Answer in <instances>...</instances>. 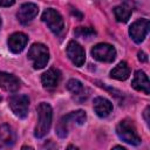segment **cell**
<instances>
[{
	"mask_svg": "<svg viewBox=\"0 0 150 150\" xmlns=\"http://www.w3.org/2000/svg\"><path fill=\"white\" fill-rule=\"evenodd\" d=\"M52 118H53L52 107L46 102L40 103L38 105V122L34 129V136L36 138H42L49 132L52 125Z\"/></svg>",
	"mask_w": 150,
	"mask_h": 150,
	"instance_id": "6da1fadb",
	"label": "cell"
},
{
	"mask_svg": "<svg viewBox=\"0 0 150 150\" xmlns=\"http://www.w3.org/2000/svg\"><path fill=\"white\" fill-rule=\"evenodd\" d=\"M87 120L86 112L83 110H76V111H71L68 115H64L57 127H56V134L59 135V137L64 138L68 135V130L71 125H82Z\"/></svg>",
	"mask_w": 150,
	"mask_h": 150,
	"instance_id": "7a4b0ae2",
	"label": "cell"
},
{
	"mask_svg": "<svg viewBox=\"0 0 150 150\" xmlns=\"http://www.w3.org/2000/svg\"><path fill=\"white\" fill-rule=\"evenodd\" d=\"M116 134L123 142L131 145H139L142 139L137 134L136 127L131 120H122L116 127Z\"/></svg>",
	"mask_w": 150,
	"mask_h": 150,
	"instance_id": "3957f363",
	"label": "cell"
},
{
	"mask_svg": "<svg viewBox=\"0 0 150 150\" xmlns=\"http://www.w3.org/2000/svg\"><path fill=\"white\" fill-rule=\"evenodd\" d=\"M28 59L32 61V64L35 69H42L47 66L49 60L48 48L42 43H34L28 50Z\"/></svg>",
	"mask_w": 150,
	"mask_h": 150,
	"instance_id": "277c9868",
	"label": "cell"
},
{
	"mask_svg": "<svg viewBox=\"0 0 150 150\" xmlns=\"http://www.w3.org/2000/svg\"><path fill=\"white\" fill-rule=\"evenodd\" d=\"M42 21L48 26V28L55 34V35H60L64 28V22L63 19L61 16V14L53 9V8H48L43 12L42 14Z\"/></svg>",
	"mask_w": 150,
	"mask_h": 150,
	"instance_id": "5b68a950",
	"label": "cell"
},
{
	"mask_svg": "<svg viewBox=\"0 0 150 150\" xmlns=\"http://www.w3.org/2000/svg\"><path fill=\"white\" fill-rule=\"evenodd\" d=\"M8 104L14 115L19 118H25L28 115L29 98L26 95H12L8 98Z\"/></svg>",
	"mask_w": 150,
	"mask_h": 150,
	"instance_id": "8992f818",
	"label": "cell"
},
{
	"mask_svg": "<svg viewBox=\"0 0 150 150\" xmlns=\"http://www.w3.org/2000/svg\"><path fill=\"white\" fill-rule=\"evenodd\" d=\"M91 55L97 61L112 62L115 60V57H116V50L109 43H97L91 49Z\"/></svg>",
	"mask_w": 150,
	"mask_h": 150,
	"instance_id": "52a82bcc",
	"label": "cell"
},
{
	"mask_svg": "<svg viewBox=\"0 0 150 150\" xmlns=\"http://www.w3.org/2000/svg\"><path fill=\"white\" fill-rule=\"evenodd\" d=\"M148 32H149V20L148 19H139V20L135 21L129 28V35L136 43H141L145 39Z\"/></svg>",
	"mask_w": 150,
	"mask_h": 150,
	"instance_id": "ba28073f",
	"label": "cell"
},
{
	"mask_svg": "<svg viewBox=\"0 0 150 150\" xmlns=\"http://www.w3.org/2000/svg\"><path fill=\"white\" fill-rule=\"evenodd\" d=\"M66 52H67V56L69 57V60L75 66L81 67L84 63V61H86V53H84V49L82 48V46L79 42H76L74 40L69 41L68 45H67Z\"/></svg>",
	"mask_w": 150,
	"mask_h": 150,
	"instance_id": "9c48e42d",
	"label": "cell"
},
{
	"mask_svg": "<svg viewBox=\"0 0 150 150\" xmlns=\"http://www.w3.org/2000/svg\"><path fill=\"white\" fill-rule=\"evenodd\" d=\"M38 12H39V8L35 4H32V2L23 4L19 8V11L16 13V18L22 25H27L36 16Z\"/></svg>",
	"mask_w": 150,
	"mask_h": 150,
	"instance_id": "30bf717a",
	"label": "cell"
},
{
	"mask_svg": "<svg viewBox=\"0 0 150 150\" xmlns=\"http://www.w3.org/2000/svg\"><path fill=\"white\" fill-rule=\"evenodd\" d=\"M28 42V38L26 34L21 33V32H16L9 35L8 38V48L12 53H20L25 49L26 45Z\"/></svg>",
	"mask_w": 150,
	"mask_h": 150,
	"instance_id": "8fae6325",
	"label": "cell"
},
{
	"mask_svg": "<svg viewBox=\"0 0 150 150\" xmlns=\"http://www.w3.org/2000/svg\"><path fill=\"white\" fill-rule=\"evenodd\" d=\"M61 80V73L59 69H55V68H50L48 69L47 71H45L41 76V82H42V86L46 88V89H54L59 82Z\"/></svg>",
	"mask_w": 150,
	"mask_h": 150,
	"instance_id": "7c38bea8",
	"label": "cell"
},
{
	"mask_svg": "<svg viewBox=\"0 0 150 150\" xmlns=\"http://www.w3.org/2000/svg\"><path fill=\"white\" fill-rule=\"evenodd\" d=\"M15 143V134L13 129L6 124H0V149H6L13 146Z\"/></svg>",
	"mask_w": 150,
	"mask_h": 150,
	"instance_id": "4fadbf2b",
	"label": "cell"
},
{
	"mask_svg": "<svg viewBox=\"0 0 150 150\" xmlns=\"http://www.w3.org/2000/svg\"><path fill=\"white\" fill-rule=\"evenodd\" d=\"M131 86L134 89L138 90V91H143L144 94H149L150 93V84H149V79L146 76V74L142 70H137L134 75Z\"/></svg>",
	"mask_w": 150,
	"mask_h": 150,
	"instance_id": "5bb4252c",
	"label": "cell"
},
{
	"mask_svg": "<svg viewBox=\"0 0 150 150\" xmlns=\"http://www.w3.org/2000/svg\"><path fill=\"white\" fill-rule=\"evenodd\" d=\"M93 108L98 117H107L112 111V103L104 97H95Z\"/></svg>",
	"mask_w": 150,
	"mask_h": 150,
	"instance_id": "9a60e30c",
	"label": "cell"
},
{
	"mask_svg": "<svg viewBox=\"0 0 150 150\" xmlns=\"http://www.w3.org/2000/svg\"><path fill=\"white\" fill-rule=\"evenodd\" d=\"M19 87H20V81L14 75L0 71V88H2L6 91L14 93L19 89Z\"/></svg>",
	"mask_w": 150,
	"mask_h": 150,
	"instance_id": "2e32d148",
	"label": "cell"
},
{
	"mask_svg": "<svg viewBox=\"0 0 150 150\" xmlns=\"http://www.w3.org/2000/svg\"><path fill=\"white\" fill-rule=\"evenodd\" d=\"M131 13H132V7L129 5V2H124L114 8V14L118 22H123V23L127 22L130 18Z\"/></svg>",
	"mask_w": 150,
	"mask_h": 150,
	"instance_id": "e0dca14e",
	"label": "cell"
},
{
	"mask_svg": "<svg viewBox=\"0 0 150 150\" xmlns=\"http://www.w3.org/2000/svg\"><path fill=\"white\" fill-rule=\"evenodd\" d=\"M130 75V68L129 66L127 64V62L122 61L120 62L115 68H112V70L110 71V76L115 80H118V81H124L129 77Z\"/></svg>",
	"mask_w": 150,
	"mask_h": 150,
	"instance_id": "ac0fdd59",
	"label": "cell"
},
{
	"mask_svg": "<svg viewBox=\"0 0 150 150\" xmlns=\"http://www.w3.org/2000/svg\"><path fill=\"white\" fill-rule=\"evenodd\" d=\"M67 89L76 97H81V100L86 98L84 97V91H86V88L83 87V84L76 80V79H71L67 82Z\"/></svg>",
	"mask_w": 150,
	"mask_h": 150,
	"instance_id": "d6986e66",
	"label": "cell"
},
{
	"mask_svg": "<svg viewBox=\"0 0 150 150\" xmlns=\"http://www.w3.org/2000/svg\"><path fill=\"white\" fill-rule=\"evenodd\" d=\"M74 33L76 36H81V38H86V39H89L93 35H95V30L90 27H79L75 29Z\"/></svg>",
	"mask_w": 150,
	"mask_h": 150,
	"instance_id": "ffe728a7",
	"label": "cell"
},
{
	"mask_svg": "<svg viewBox=\"0 0 150 150\" xmlns=\"http://www.w3.org/2000/svg\"><path fill=\"white\" fill-rule=\"evenodd\" d=\"M15 2V0H0V6L1 7H9Z\"/></svg>",
	"mask_w": 150,
	"mask_h": 150,
	"instance_id": "44dd1931",
	"label": "cell"
},
{
	"mask_svg": "<svg viewBox=\"0 0 150 150\" xmlns=\"http://www.w3.org/2000/svg\"><path fill=\"white\" fill-rule=\"evenodd\" d=\"M138 60H139V61H142V62H145V61L148 60L146 54H145V53H143V52H139V53H138Z\"/></svg>",
	"mask_w": 150,
	"mask_h": 150,
	"instance_id": "7402d4cb",
	"label": "cell"
},
{
	"mask_svg": "<svg viewBox=\"0 0 150 150\" xmlns=\"http://www.w3.org/2000/svg\"><path fill=\"white\" fill-rule=\"evenodd\" d=\"M148 112H149V107H146V109H145V111H144V116H145V121H146V123H149V118H148Z\"/></svg>",
	"mask_w": 150,
	"mask_h": 150,
	"instance_id": "603a6c76",
	"label": "cell"
},
{
	"mask_svg": "<svg viewBox=\"0 0 150 150\" xmlns=\"http://www.w3.org/2000/svg\"><path fill=\"white\" fill-rule=\"evenodd\" d=\"M0 27H1V19H0Z\"/></svg>",
	"mask_w": 150,
	"mask_h": 150,
	"instance_id": "cb8c5ba5",
	"label": "cell"
},
{
	"mask_svg": "<svg viewBox=\"0 0 150 150\" xmlns=\"http://www.w3.org/2000/svg\"><path fill=\"white\" fill-rule=\"evenodd\" d=\"M0 100H1V98H0Z\"/></svg>",
	"mask_w": 150,
	"mask_h": 150,
	"instance_id": "d4e9b609",
	"label": "cell"
}]
</instances>
